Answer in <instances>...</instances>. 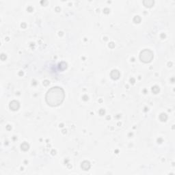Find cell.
<instances>
[{"instance_id": "6da1fadb", "label": "cell", "mask_w": 175, "mask_h": 175, "mask_svg": "<svg viewBox=\"0 0 175 175\" xmlns=\"http://www.w3.org/2000/svg\"><path fill=\"white\" fill-rule=\"evenodd\" d=\"M64 96V92L62 88H51L46 94V102L50 106H58L63 102Z\"/></svg>"}, {"instance_id": "7a4b0ae2", "label": "cell", "mask_w": 175, "mask_h": 175, "mask_svg": "<svg viewBox=\"0 0 175 175\" xmlns=\"http://www.w3.org/2000/svg\"><path fill=\"white\" fill-rule=\"evenodd\" d=\"M140 60L146 63H148L151 62V60L153 58V53L151 51L148 49H145L144 51H142L140 53Z\"/></svg>"}, {"instance_id": "3957f363", "label": "cell", "mask_w": 175, "mask_h": 175, "mask_svg": "<svg viewBox=\"0 0 175 175\" xmlns=\"http://www.w3.org/2000/svg\"><path fill=\"white\" fill-rule=\"evenodd\" d=\"M19 107V104L17 101H13L10 104V108L12 110H17Z\"/></svg>"}, {"instance_id": "277c9868", "label": "cell", "mask_w": 175, "mask_h": 175, "mask_svg": "<svg viewBox=\"0 0 175 175\" xmlns=\"http://www.w3.org/2000/svg\"><path fill=\"white\" fill-rule=\"evenodd\" d=\"M81 167H82V168L84 169V170H88L90 167V163L88 161H84L82 163Z\"/></svg>"}, {"instance_id": "5b68a950", "label": "cell", "mask_w": 175, "mask_h": 175, "mask_svg": "<svg viewBox=\"0 0 175 175\" xmlns=\"http://www.w3.org/2000/svg\"><path fill=\"white\" fill-rule=\"evenodd\" d=\"M144 3H147V4H145L144 6H149V7H151L152 6V4H154V1H144Z\"/></svg>"}]
</instances>
